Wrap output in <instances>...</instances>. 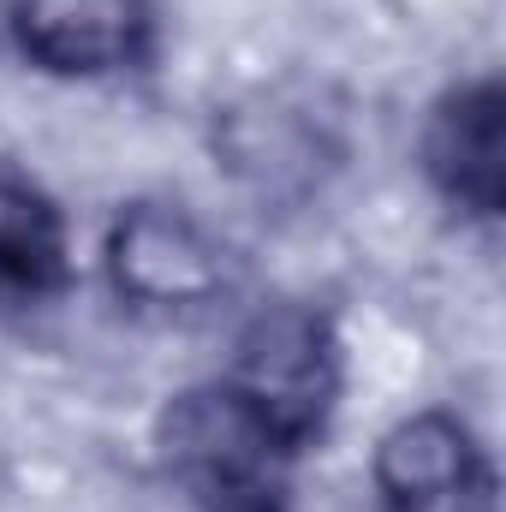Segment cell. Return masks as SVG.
Listing matches in <instances>:
<instances>
[{
    "label": "cell",
    "instance_id": "6da1fadb",
    "mask_svg": "<svg viewBox=\"0 0 506 512\" xmlns=\"http://www.w3.org/2000/svg\"><path fill=\"white\" fill-rule=\"evenodd\" d=\"M155 453L197 512H292V471L304 453L227 376L167 399Z\"/></svg>",
    "mask_w": 506,
    "mask_h": 512
},
{
    "label": "cell",
    "instance_id": "7a4b0ae2",
    "mask_svg": "<svg viewBox=\"0 0 506 512\" xmlns=\"http://www.w3.org/2000/svg\"><path fill=\"white\" fill-rule=\"evenodd\" d=\"M340 334L316 304H268L256 310L233 346L227 382L251 399L256 411L298 447L310 453L340 405Z\"/></svg>",
    "mask_w": 506,
    "mask_h": 512
},
{
    "label": "cell",
    "instance_id": "3957f363",
    "mask_svg": "<svg viewBox=\"0 0 506 512\" xmlns=\"http://www.w3.org/2000/svg\"><path fill=\"white\" fill-rule=\"evenodd\" d=\"M108 280L131 310L197 316L233 286V262L191 209L131 203L108 233Z\"/></svg>",
    "mask_w": 506,
    "mask_h": 512
},
{
    "label": "cell",
    "instance_id": "277c9868",
    "mask_svg": "<svg viewBox=\"0 0 506 512\" xmlns=\"http://www.w3.org/2000/svg\"><path fill=\"white\" fill-rule=\"evenodd\" d=\"M381 512H495L501 483L489 447L453 411L399 417L376 447Z\"/></svg>",
    "mask_w": 506,
    "mask_h": 512
},
{
    "label": "cell",
    "instance_id": "5b68a950",
    "mask_svg": "<svg viewBox=\"0 0 506 512\" xmlns=\"http://www.w3.org/2000/svg\"><path fill=\"white\" fill-rule=\"evenodd\" d=\"M12 42L54 78H108L149 60V0H12Z\"/></svg>",
    "mask_w": 506,
    "mask_h": 512
},
{
    "label": "cell",
    "instance_id": "8992f818",
    "mask_svg": "<svg viewBox=\"0 0 506 512\" xmlns=\"http://www.w3.org/2000/svg\"><path fill=\"white\" fill-rule=\"evenodd\" d=\"M423 173L429 185L477 215L495 221L506 203V90L501 78H471L453 84L423 126Z\"/></svg>",
    "mask_w": 506,
    "mask_h": 512
},
{
    "label": "cell",
    "instance_id": "52a82bcc",
    "mask_svg": "<svg viewBox=\"0 0 506 512\" xmlns=\"http://www.w3.org/2000/svg\"><path fill=\"white\" fill-rule=\"evenodd\" d=\"M72 280L66 221L18 173H0V310H30L60 298Z\"/></svg>",
    "mask_w": 506,
    "mask_h": 512
}]
</instances>
